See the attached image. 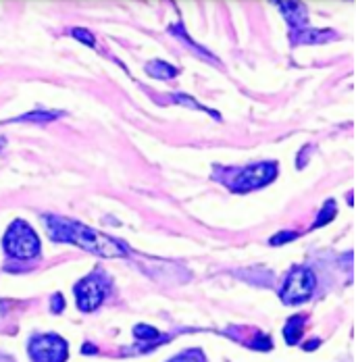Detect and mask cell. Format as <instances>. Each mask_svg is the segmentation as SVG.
Listing matches in <instances>:
<instances>
[{"mask_svg": "<svg viewBox=\"0 0 356 362\" xmlns=\"http://www.w3.org/2000/svg\"><path fill=\"white\" fill-rule=\"evenodd\" d=\"M333 215H335L333 202H327V204H325V213L321 211V215H319V218H317V223H315V227H321V225H325V223H327L329 218L333 217Z\"/></svg>", "mask_w": 356, "mask_h": 362, "instance_id": "13", "label": "cell"}, {"mask_svg": "<svg viewBox=\"0 0 356 362\" xmlns=\"http://www.w3.org/2000/svg\"><path fill=\"white\" fill-rule=\"evenodd\" d=\"M30 354L34 362H63L67 358V344L59 335H40L32 339Z\"/></svg>", "mask_w": 356, "mask_h": 362, "instance_id": "5", "label": "cell"}, {"mask_svg": "<svg viewBox=\"0 0 356 362\" xmlns=\"http://www.w3.org/2000/svg\"><path fill=\"white\" fill-rule=\"evenodd\" d=\"M46 229L54 242H71L75 246L90 250V252L105 256V258H119L127 256V246L119 244L117 240L108 238L101 231H94L81 223H75L63 217H46Z\"/></svg>", "mask_w": 356, "mask_h": 362, "instance_id": "1", "label": "cell"}, {"mask_svg": "<svg viewBox=\"0 0 356 362\" xmlns=\"http://www.w3.org/2000/svg\"><path fill=\"white\" fill-rule=\"evenodd\" d=\"M71 34L77 37V40H81L84 44H88V46H94V37H92V34H88L86 30H73Z\"/></svg>", "mask_w": 356, "mask_h": 362, "instance_id": "16", "label": "cell"}, {"mask_svg": "<svg viewBox=\"0 0 356 362\" xmlns=\"http://www.w3.org/2000/svg\"><path fill=\"white\" fill-rule=\"evenodd\" d=\"M282 6V13L285 15V19L289 21V25L294 30H304L306 23H309V15H306V8L300 6V4H292V2H280Z\"/></svg>", "mask_w": 356, "mask_h": 362, "instance_id": "7", "label": "cell"}, {"mask_svg": "<svg viewBox=\"0 0 356 362\" xmlns=\"http://www.w3.org/2000/svg\"><path fill=\"white\" fill-rule=\"evenodd\" d=\"M315 275L313 271L304 269V267H298L289 273L287 281H285V288L282 290V300L285 304H298V302H304L313 290H315Z\"/></svg>", "mask_w": 356, "mask_h": 362, "instance_id": "3", "label": "cell"}, {"mask_svg": "<svg viewBox=\"0 0 356 362\" xmlns=\"http://www.w3.org/2000/svg\"><path fill=\"white\" fill-rule=\"evenodd\" d=\"M294 238H296L294 231H284V233L271 238V244H273V246H280V244H285V242H289V240H294Z\"/></svg>", "mask_w": 356, "mask_h": 362, "instance_id": "15", "label": "cell"}, {"mask_svg": "<svg viewBox=\"0 0 356 362\" xmlns=\"http://www.w3.org/2000/svg\"><path fill=\"white\" fill-rule=\"evenodd\" d=\"M146 71L150 73L152 77H161V79L176 77V73H178L171 65H167V63H163V61H152V63H148V65H146Z\"/></svg>", "mask_w": 356, "mask_h": 362, "instance_id": "10", "label": "cell"}, {"mask_svg": "<svg viewBox=\"0 0 356 362\" xmlns=\"http://www.w3.org/2000/svg\"><path fill=\"white\" fill-rule=\"evenodd\" d=\"M302 329H304V319L302 317H292L285 325V339L287 344H296L302 335Z\"/></svg>", "mask_w": 356, "mask_h": 362, "instance_id": "9", "label": "cell"}, {"mask_svg": "<svg viewBox=\"0 0 356 362\" xmlns=\"http://www.w3.org/2000/svg\"><path fill=\"white\" fill-rule=\"evenodd\" d=\"M4 248L15 258H34L40 252V240L28 223L15 221L4 235Z\"/></svg>", "mask_w": 356, "mask_h": 362, "instance_id": "2", "label": "cell"}, {"mask_svg": "<svg viewBox=\"0 0 356 362\" xmlns=\"http://www.w3.org/2000/svg\"><path fill=\"white\" fill-rule=\"evenodd\" d=\"M176 100H178V103H183V105H188V107H194V109L207 110V109H205V107H200V105H196V103H194L192 98H188V96H181V94H179V96H176Z\"/></svg>", "mask_w": 356, "mask_h": 362, "instance_id": "17", "label": "cell"}, {"mask_svg": "<svg viewBox=\"0 0 356 362\" xmlns=\"http://www.w3.org/2000/svg\"><path fill=\"white\" fill-rule=\"evenodd\" d=\"M52 306H54L52 310L61 313V310H63V298H61V296H54V298H52Z\"/></svg>", "mask_w": 356, "mask_h": 362, "instance_id": "18", "label": "cell"}, {"mask_svg": "<svg viewBox=\"0 0 356 362\" xmlns=\"http://www.w3.org/2000/svg\"><path fill=\"white\" fill-rule=\"evenodd\" d=\"M275 173H277V167L273 163L252 165L248 169L240 171L236 175V180L229 181V185H231L234 192H250V189H256V187L267 185L269 181L275 177Z\"/></svg>", "mask_w": 356, "mask_h": 362, "instance_id": "4", "label": "cell"}, {"mask_svg": "<svg viewBox=\"0 0 356 362\" xmlns=\"http://www.w3.org/2000/svg\"><path fill=\"white\" fill-rule=\"evenodd\" d=\"M331 36V32H317V30H300L294 34V42L296 44H319L325 37Z\"/></svg>", "mask_w": 356, "mask_h": 362, "instance_id": "8", "label": "cell"}, {"mask_svg": "<svg viewBox=\"0 0 356 362\" xmlns=\"http://www.w3.org/2000/svg\"><path fill=\"white\" fill-rule=\"evenodd\" d=\"M57 117H59V112H30V115L17 117V121H52Z\"/></svg>", "mask_w": 356, "mask_h": 362, "instance_id": "11", "label": "cell"}, {"mask_svg": "<svg viewBox=\"0 0 356 362\" xmlns=\"http://www.w3.org/2000/svg\"><path fill=\"white\" fill-rule=\"evenodd\" d=\"M134 333H136L140 339H156V337H159V331L148 325H138L134 329Z\"/></svg>", "mask_w": 356, "mask_h": 362, "instance_id": "12", "label": "cell"}, {"mask_svg": "<svg viewBox=\"0 0 356 362\" xmlns=\"http://www.w3.org/2000/svg\"><path fill=\"white\" fill-rule=\"evenodd\" d=\"M169 362H205L202 361V356H200V352H185V354H181L178 358H173V361Z\"/></svg>", "mask_w": 356, "mask_h": 362, "instance_id": "14", "label": "cell"}, {"mask_svg": "<svg viewBox=\"0 0 356 362\" xmlns=\"http://www.w3.org/2000/svg\"><path fill=\"white\" fill-rule=\"evenodd\" d=\"M75 296H77V306L81 310H94L103 300H105V281L98 275L86 277L75 286Z\"/></svg>", "mask_w": 356, "mask_h": 362, "instance_id": "6", "label": "cell"}]
</instances>
